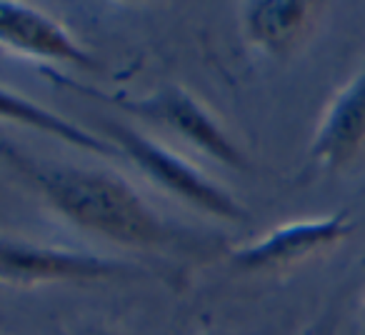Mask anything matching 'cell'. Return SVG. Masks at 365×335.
Instances as JSON below:
<instances>
[{"instance_id":"cell-1","label":"cell","mask_w":365,"mask_h":335,"mask_svg":"<svg viewBox=\"0 0 365 335\" xmlns=\"http://www.w3.org/2000/svg\"><path fill=\"white\" fill-rule=\"evenodd\" d=\"M0 158L28 180L66 223L123 248L168 250L180 245L175 228L118 175L98 168L48 165L18 148L3 145Z\"/></svg>"},{"instance_id":"cell-2","label":"cell","mask_w":365,"mask_h":335,"mask_svg":"<svg viewBox=\"0 0 365 335\" xmlns=\"http://www.w3.org/2000/svg\"><path fill=\"white\" fill-rule=\"evenodd\" d=\"M103 130L120 155L135 163V168L148 180H153L158 188L170 193L173 198L182 200L185 205L210 215V218L225 220V223L248 220V210L223 185L210 180L200 168L173 153L170 148L150 140L148 135L123 125V123H106Z\"/></svg>"},{"instance_id":"cell-3","label":"cell","mask_w":365,"mask_h":335,"mask_svg":"<svg viewBox=\"0 0 365 335\" xmlns=\"http://www.w3.org/2000/svg\"><path fill=\"white\" fill-rule=\"evenodd\" d=\"M133 268L106 255L86 250L0 238V283L33 288L51 283H96L130 275Z\"/></svg>"},{"instance_id":"cell-4","label":"cell","mask_w":365,"mask_h":335,"mask_svg":"<svg viewBox=\"0 0 365 335\" xmlns=\"http://www.w3.org/2000/svg\"><path fill=\"white\" fill-rule=\"evenodd\" d=\"M115 103L125 110L180 135L182 140L198 148L213 160H218L220 165L230 168V170H248L245 153L223 130V125L215 120L213 113L188 91H182L178 86H165L153 96L118 98Z\"/></svg>"},{"instance_id":"cell-5","label":"cell","mask_w":365,"mask_h":335,"mask_svg":"<svg viewBox=\"0 0 365 335\" xmlns=\"http://www.w3.org/2000/svg\"><path fill=\"white\" fill-rule=\"evenodd\" d=\"M355 220L348 210L283 223L263 233L258 240L240 245L230 253V265L240 273H268L298 265L350 238Z\"/></svg>"},{"instance_id":"cell-6","label":"cell","mask_w":365,"mask_h":335,"mask_svg":"<svg viewBox=\"0 0 365 335\" xmlns=\"http://www.w3.org/2000/svg\"><path fill=\"white\" fill-rule=\"evenodd\" d=\"M0 46L18 56L51 61L81 71H101V63L88 53L58 21L26 3H0Z\"/></svg>"},{"instance_id":"cell-7","label":"cell","mask_w":365,"mask_h":335,"mask_svg":"<svg viewBox=\"0 0 365 335\" xmlns=\"http://www.w3.org/2000/svg\"><path fill=\"white\" fill-rule=\"evenodd\" d=\"M365 150V61L320 118L308 158L323 173H338Z\"/></svg>"},{"instance_id":"cell-8","label":"cell","mask_w":365,"mask_h":335,"mask_svg":"<svg viewBox=\"0 0 365 335\" xmlns=\"http://www.w3.org/2000/svg\"><path fill=\"white\" fill-rule=\"evenodd\" d=\"M318 11L320 6L310 0H250L240 6V26L253 48L285 58L310 33Z\"/></svg>"},{"instance_id":"cell-9","label":"cell","mask_w":365,"mask_h":335,"mask_svg":"<svg viewBox=\"0 0 365 335\" xmlns=\"http://www.w3.org/2000/svg\"><path fill=\"white\" fill-rule=\"evenodd\" d=\"M0 123H11V125H21L28 130L43 133L48 138L66 143L78 150L93 153V155L103 158H118V148L108 140L106 135H96V133L86 130L78 123L63 118L61 113L51 110V108L41 105V103L31 100L28 96L11 88L0 86Z\"/></svg>"},{"instance_id":"cell-10","label":"cell","mask_w":365,"mask_h":335,"mask_svg":"<svg viewBox=\"0 0 365 335\" xmlns=\"http://www.w3.org/2000/svg\"><path fill=\"white\" fill-rule=\"evenodd\" d=\"M83 335H118V333H113V330H88Z\"/></svg>"},{"instance_id":"cell-11","label":"cell","mask_w":365,"mask_h":335,"mask_svg":"<svg viewBox=\"0 0 365 335\" xmlns=\"http://www.w3.org/2000/svg\"><path fill=\"white\" fill-rule=\"evenodd\" d=\"M363 325H365V305H363Z\"/></svg>"}]
</instances>
